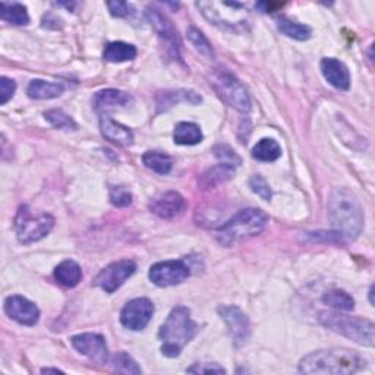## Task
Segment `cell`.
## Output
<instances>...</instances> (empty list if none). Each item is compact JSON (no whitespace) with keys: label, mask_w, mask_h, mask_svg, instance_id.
Instances as JSON below:
<instances>
[{"label":"cell","mask_w":375,"mask_h":375,"mask_svg":"<svg viewBox=\"0 0 375 375\" xmlns=\"http://www.w3.org/2000/svg\"><path fill=\"white\" fill-rule=\"evenodd\" d=\"M110 364L116 372H122V374H141L142 372L138 364L135 362L126 352L116 353L112 358Z\"/></svg>","instance_id":"obj_32"},{"label":"cell","mask_w":375,"mask_h":375,"mask_svg":"<svg viewBox=\"0 0 375 375\" xmlns=\"http://www.w3.org/2000/svg\"><path fill=\"white\" fill-rule=\"evenodd\" d=\"M219 314L221 315V318L226 321L229 333L237 346L245 343L251 333L249 320L247 318V315L237 307H228V305L220 307Z\"/></svg>","instance_id":"obj_14"},{"label":"cell","mask_w":375,"mask_h":375,"mask_svg":"<svg viewBox=\"0 0 375 375\" xmlns=\"http://www.w3.org/2000/svg\"><path fill=\"white\" fill-rule=\"evenodd\" d=\"M100 131L103 137L113 144L128 147L133 142L132 131L121 124L115 122L109 116V113L100 115Z\"/></svg>","instance_id":"obj_19"},{"label":"cell","mask_w":375,"mask_h":375,"mask_svg":"<svg viewBox=\"0 0 375 375\" xmlns=\"http://www.w3.org/2000/svg\"><path fill=\"white\" fill-rule=\"evenodd\" d=\"M323 302L337 311H352L355 308V299L344 291L333 289L323 296Z\"/></svg>","instance_id":"obj_28"},{"label":"cell","mask_w":375,"mask_h":375,"mask_svg":"<svg viewBox=\"0 0 375 375\" xmlns=\"http://www.w3.org/2000/svg\"><path fill=\"white\" fill-rule=\"evenodd\" d=\"M110 201L115 207H128L132 204V193L122 186H113L110 188Z\"/></svg>","instance_id":"obj_35"},{"label":"cell","mask_w":375,"mask_h":375,"mask_svg":"<svg viewBox=\"0 0 375 375\" xmlns=\"http://www.w3.org/2000/svg\"><path fill=\"white\" fill-rule=\"evenodd\" d=\"M15 89H17V84L13 80L8 77L0 78V104H6L13 97Z\"/></svg>","instance_id":"obj_37"},{"label":"cell","mask_w":375,"mask_h":375,"mask_svg":"<svg viewBox=\"0 0 375 375\" xmlns=\"http://www.w3.org/2000/svg\"><path fill=\"white\" fill-rule=\"evenodd\" d=\"M365 359L348 349H323L301 359L297 371L301 374L351 375L365 367Z\"/></svg>","instance_id":"obj_2"},{"label":"cell","mask_w":375,"mask_h":375,"mask_svg":"<svg viewBox=\"0 0 375 375\" xmlns=\"http://www.w3.org/2000/svg\"><path fill=\"white\" fill-rule=\"evenodd\" d=\"M268 223V216L260 208H245L236 213L217 230L219 242L224 247L244 242L260 235Z\"/></svg>","instance_id":"obj_4"},{"label":"cell","mask_w":375,"mask_h":375,"mask_svg":"<svg viewBox=\"0 0 375 375\" xmlns=\"http://www.w3.org/2000/svg\"><path fill=\"white\" fill-rule=\"evenodd\" d=\"M235 166L233 164H228V163H220L217 166L208 169L205 173H203V176L200 177V185L203 189H209L214 188L223 182L229 181L235 176Z\"/></svg>","instance_id":"obj_21"},{"label":"cell","mask_w":375,"mask_h":375,"mask_svg":"<svg viewBox=\"0 0 375 375\" xmlns=\"http://www.w3.org/2000/svg\"><path fill=\"white\" fill-rule=\"evenodd\" d=\"M328 219L339 242L355 241L364 229L362 207L348 188H336L330 193Z\"/></svg>","instance_id":"obj_1"},{"label":"cell","mask_w":375,"mask_h":375,"mask_svg":"<svg viewBox=\"0 0 375 375\" xmlns=\"http://www.w3.org/2000/svg\"><path fill=\"white\" fill-rule=\"evenodd\" d=\"M209 85L230 108L242 113L249 112L251 97L248 89L232 72L226 69H214L212 72V77H209Z\"/></svg>","instance_id":"obj_6"},{"label":"cell","mask_w":375,"mask_h":375,"mask_svg":"<svg viewBox=\"0 0 375 375\" xmlns=\"http://www.w3.org/2000/svg\"><path fill=\"white\" fill-rule=\"evenodd\" d=\"M142 161L149 170H153L159 175H168L173 166L172 157L160 152H147L142 156Z\"/></svg>","instance_id":"obj_26"},{"label":"cell","mask_w":375,"mask_h":375,"mask_svg":"<svg viewBox=\"0 0 375 375\" xmlns=\"http://www.w3.org/2000/svg\"><path fill=\"white\" fill-rule=\"evenodd\" d=\"M198 325L191 318L186 307H176L169 314L159 332L161 353L168 358H176L182 353L186 344L197 336Z\"/></svg>","instance_id":"obj_3"},{"label":"cell","mask_w":375,"mask_h":375,"mask_svg":"<svg viewBox=\"0 0 375 375\" xmlns=\"http://www.w3.org/2000/svg\"><path fill=\"white\" fill-rule=\"evenodd\" d=\"M321 72L324 78L332 84L334 88L346 91L351 87V73L348 66L339 59L334 57H324L321 61Z\"/></svg>","instance_id":"obj_17"},{"label":"cell","mask_w":375,"mask_h":375,"mask_svg":"<svg viewBox=\"0 0 375 375\" xmlns=\"http://www.w3.org/2000/svg\"><path fill=\"white\" fill-rule=\"evenodd\" d=\"M137 57V49L132 44L124 41L109 43L104 49V59L112 64H122L128 61H133Z\"/></svg>","instance_id":"obj_23"},{"label":"cell","mask_w":375,"mask_h":375,"mask_svg":"<svg viewBox=\"0 0 375 375\" xmlns=\"http://www.w3.org/2000/svg\"><path fill=\"white\" fill-rule=\"evenodd\" d=\"M132 103V97L125 93L121 91V89H101V91L94 94L93 98V106L94 110L98 115L108 113L112 109H117V108H126Z\"/></svg>","instance_id":"obj_18"},{"label":"cell","mask_w":375,"mask_h":375,"mask_svg":"<svg viewBox=\"0 0 375 375\" xmlns=\"http://www.w3.org/2000/svg\"><path fill=\"white\" fill-rule=\"evenodd\" d=\"M191 276V270L185 261H161L149 268L148 277L159 288H169L181 284Z\"/></svg>","instance_id":"obj_10"},{"label":"cell","mask_w":375,"mask_h":375,"mask_svg":"<svg viewBox=\"0 0 375 375\" xmlns=\"http://www.w3.org/2000/svg\"><path fill=\"white\" fill-rule=\"evenodd\" d=\"M185 208H186L185 198L181 193L175 191L159 195V197H156L152 201V204H149V209L160 219H173L179 214H182Z\"/></svg>","instance_id":"obj_16"},{"label":"cell","mask_w":375,"mask_h":375,"mask_svg":"<svg viewBox=\"0 0 375 375\" xmlns=\"http://www.w3.org/2000/svg\"><path fill=\"white\" fill-rule=\"evenodd\" d=\"M159 97H163L164 101L163 103H159L160 106L164 108H170V106H175V103H189V104H198L201 103V97L195 93V91H191V89H179V91H169V93H164Z\"/></svg>","instance_id":"obj_30"},{"label":"cell","mask_w":375,"mask_h":375,"mask_svg":"<svg viewBox=\"0 0 375 375\" xmlns=\"http://www.w3.org/2000/svg\"><path fill=\"white\" fill-rule=\"evenodd\" d=\"M5 312L22 325H36L40 320V309L20 295H12L5 299Z\"/></svg>","instance_id":"obj_13"},{"label":"cell","mask_w":375,"mask_h":375,"mask_svg":"<svg viewBox=\"0 0 375 375\" xmlns=\"http://www.w3.org/2000/svg\"><path fill=\"white\" fill-rule=\"evenodd\" d=\"M65 91V85L59 82H47L43 80H34L29 82L27 94L34 100H52L61 97Z\"/></svg>","instance_id":"obj_20"},{"label":"cell","mask_w":375,"mask_h":375,"mask_svg":"<svg viewBox=\"0 0 375 375\" xmlns=\"http://www.w3.org/2000/svg\"><path fill=\"white\" fill-rule=\"evenodd\" d=\"M72 346L77 349L81 355L93 359L98 364H108L109 361V349L106 340L103 336L96 333H84L73 336L71 339Z\"/></svg>","instance_id":"obj_12"},{"label":"cell","mask_w":375,"mask_h":375,"mask_svg":"<svg viewBox=\"0 0 375 375\" xmlns=\"http://www.w3.org/2000/svg\"><path fill=\"white\" fill-rule=\"evenodd\" d=\"M173 140L179 145H197L203 141V132L197 124L181 122L175 128Z\"/></svg>","instance_id":"obj_24"},{"label":"cell","mask_w":375,"mask_h":375,"mask_svg":"<svg viewBox=\"0 0 375 375\" xmlns=\"http://www.w3.org/2000/svg\"><path fill=\"white\" fill-rule=\"evenodd\" d=\"M214 153L216 156L223 160V163H228V164H233V166H239V164L242 163V159L239 157L233 149L228 145H217L214 148Z\"/></svg>","instance_id":"obj_36"},{"label":"cell","mask_w":375,"mask_h":375,"mask_svg":"<svg viewBox=\"0 0 375 375\" xmlns=\"http://www.w3.org/2000/svg\"><path fill=\"white\" fill-rule=\"evenodd\" d=\"M249 186L252 192L257 193L258 197L263 198L264 201L272 200V188H270V185L267 184V181L261 175H253L249 179Z\"/></svg>","instance_id":"obj_34"},{"label":"cell","mask_w":375,"mask_h":375,"mask_svg":"<svg viewBox=\"0 0 375 375\" xmlns=\"http://www.w3.org/2000/svg\"><path fill=\"white\" fill-rule=\"evenodd\" d=\"M279 29L284 36H288L289 38H293V40H299V41L308 40L311 37V28L309 27L295 22V21H291L288 18H281L279 21Z\"/></svg>","instance_id":"obj_29"},{"label":"cell","mask_w":375,"mask_h":375,"mask_svg":"<svg viewBox=\"0 0 375 375\" xmlns=\"http://www.w3.org/2000/svg\"><path fill=\"white\" fill-rule=\"evenodd\" d=\"M50 372H54V374H64V371L57 369V368H44V369H41V374H50Z\"/></svg>","instance_id":"obj_40"},{"label":"cell","mask_w":375,"mask_h":375,"mask_svg":"<svg viewBox=\"0 0 375 375\" xmlns=\"http://www.w3.org/2000/svg\"><path fill=\"white\" fill-rule=\"evenodd\" d=\"M108 8L110 10V13L113 15V17H117V18H122V17H128V15L131 13V6L126 3V2H108Z\"/></svg>","instance_id":"obj_39"},{"label":"cell","mask_w":375,"mask_h":375,"mask_svg":"<svg viewBox=\"0 0 375 375\" xmlns=\"http://www.w3.org/2000/svg\"><path fill=\"white\" fill-rule=\"evenodd\" d=\"M188 38H189V41L193 44L195 49H197L201 54L208 56V57H212V56L214 54L212 43H209V41L207 40V37L200 31L198 28L191 27V28L188 29Z\"/></svg>","instance_id":"obj_33"},{"label":"cell","mask_w":375,"mask_h":375,"mask_svg":"<svg viewBox=\"0 0 375 375\" xmlns=\"http://www.w3.org/2000/svg\"><path fill=\"white\" fill-rule=\"evenodd\" d=\"M137 264L132 260H122L109 264L96 276L94 284L106 293H115L135 273Z\"/></svg>","instance_id":"obj_9"},{"label":"cell","mask_w":375,"mask_h":375,"mask_svg":"<svg viewBox=\"0 0 375 375\" xmlns=\"http://www.w3.org/2000/svg\"><path fill=\"white\" fill-rule=\"evenodd\" d=\"M54 226V219L50 214H41L34 219L27 205H21L15 217V230L21 244H33L46 237Z\"/></svg>","instance_id":"obj_8"},{"label":"cell","mask_w":375,"mask_h":375,"mask_svg":"<svg viewBox=\"0 0 375 375\" xmlns=\"http://www.w3.org/2000/svg\"><path fill=\"white\" fill-rule=\"evenodd\" d=\"M189 374H226V369L217 364H193L186 369Z\"/></svg>","instance_id":"obj_38"},{"label":"cell","mask_w":375,"mask_h":375,"mask_svg":"<svg viewBox=\"0 0 375 375\" xmlns=\"http://www.w3.org/2000/svg\"><path fill=\"white\" fill-rule=\"evenodd\" d=\"M197 8L204 17L217 27L239 29L248 24V10L237 2H197Z\"/></svg>","instance_id":"obj_7"},{"label":"cell","mask_w":375,"mask_h":375,"mask_svg":"<svg viewBox=\"0 0 375 375\" xmlns=\"http://www.w3.org/2000/svg\"><path fill=\"white\" fill-rule=\"evenodd\" d=\"M2 12H0V17L3 21L13 24V25H27L29 24V15L27 12V8L21 3H9V2H2L0 5Z\"/></svg>","instance_id":"obj_27"},{"label":"cell","mask_w":375,"mask_h":375,"mask_svg":"<svg viewBox=\"0 0 375 375\" xmlns=\"http://www.w3.org/2000/svg\"><path fill=\"white\" fill-rule=\"evenodd\" d=\"M318 318L320 323L332 330V332L343 337H348L358 344H362V346L368 348L374 346L375 327L372 321L358 317H349V315H343L340 312H328V311H321Z\"/></svg>","instance_id":"obj_5"},{"label":"cell","mask_w":375,"mask_h":375,"mask_svg":"<svg viewBox=\"0 0 375 375\" xmlns=\"http://www.w3.org/2000/svg\"><path fill=\"white\" fill-rule=\"evenodd\" d=\"M147 18L156 28V31L160 34V37L170 44V47L173 49L176 57L181 59L182 40H181V36H179V33H177V29L172 24V21L166 17V15H163L160 10L153 9V8L147 9Z\"/></svg>","instance_id":"obj_15"},{"label":"cell","mask_w":375,"mask_h":375,"mask_svg":"<svg viewBox=\"0 0 375 375\" xmlns=\"http://www.w3.org/2000/svg\"><path fill=\"white\" fill-rule=\"evenodd\" d=\"M153 302L147 297H137L124 307L121 312V323L124 327L133 330V332H140L148 325L149 320L153 318Z\"/></svg>","instance_id":"obj_11"},{"label":"cell","mask_w":375,"mask_h":375,"mask_svg":"<svg viewBox=\"0 0 375 375\" xmlns=\"http://www.w3.org/2000/svg\"><path fill=\"white\" fill-rule=\"evenodd\" d=\"M372 295H374V288L371 286V289H369V302L374 305V299H372Z\"/></svg>","instance_id":"obj_41"},{"label":"cell","mask_w":375,"mask_h":375,"mask_svg":"<svg viewBox=\"0 0 375 375\" xmlns=\"http://www.w3.org/2000/svg\"><path fill=\"white\" fill-rule=\"evenodd\" d=\"M281 156V147L272 138H263L252 148V157L258 161H276Z\"/></svg>","instance_id":"obj_25"},{"label":"cell","mask_w":375,"mask_h":375,"mask_svg":"<svg viewBox=\"0 0 375 375\" xmlns=\"http://www.w3.org/2000/svg\"><path fill=\"white\" fill-rule=\"evenodd\" d=\"M44 117H46V121L50 122L52 126H54L56 129H64V131H77L78 125L77 122L73 121L71 116H68L64 110H49L44 113Z\"/></svg>","instance_id":"obj_31"},{"label":"cell","mask_w":375,"mask_h":375,"mask_svg":"<svg viewBox=\"0 0 375 375\" xmlns=\"http://www.w3.org/2000/svg\"><path fill=\"white\" fill-rule=\"evenodd\" d=\"M54 279L65 288H75L82 279V270L75 261L66 260L56 267Z\"/></svg>","instance_id":"obj_22"}]
</instances>
